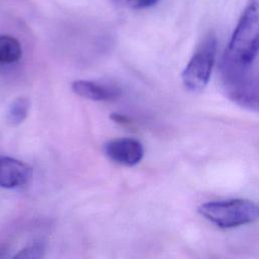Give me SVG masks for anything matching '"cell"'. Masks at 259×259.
I'll use <instances>...</instances> for the list:
<instances>
[{"instance_id": "cell-1", "label": "cell", "mask_w": 259, "mask_h": 259, "mask_svg": "<svg viewBox=\"0 0 259 259\" xmlns=\"http://www.w3.org/2000/svg\"><path fill=\"white\" fill-rule=\"evenodd\" d=\"M220 80L222 90L232 102L259 113V75L250 70V65L224 55L220 64Z\"/></svg>"}, {"instance_id": "cell-2", "label": "cell", "mask_w": 259, "mask_h": 259, "mask_svg": "<svg viewBox=\"0 0 259 259\" xmlns=\"http://www.w3.org/2000/svg\"><path fill=\"white\" fill-rule=\"evenodd\" d=\"M259 53V0H249L231 36L225 55L251 65Z\"/></svg>"}, {"instance_id": "cell-3", "label": "cell", "mask_w": 259, "mask_h": 259, "mask_svg": "<svg viewBox=\"0 0 259 259\" xmlns=\"http://www.w3.org/2000/svg\"><path fill=\"white\" fill-rule=\"evenodd\" d=\"M205 220L222 229H233L259 221V203L246 198L213 200L197 208Z\"/></svg>"}, {"instance_id": "cell-4", "label": "cell", "mask_w": 259, "mask_h": 259, "mask_svg": "<svg viewBox=\"0 0 259 259\" xmlns=\"http://www.w3.org/2000/svg\"><path fill=\"white\" fill-rule=\"evenodd\" d=\"M215 54L217 38L208 35L199 45L182 71V82L187 90L199 92L205 88L214 65Z\"/></svg>"}, {"instance_id": "cell-5", "label": "cell", "mask_w": 259, "mask_h": 259, "mask_svg": "<svg viewBox=\"0 0 259 259\" xmlns=\"http://www.w3.org/2000/svg\"><path fill=\"white\" fill-rule=\"evenodd\" d=\"M103 151L111 161L123 166H135L144 157L143 145L131 138L111 140L104 144Z\"/></svg>"}, {"instance_id": "cell-6", "label": "cell", "mask_w": 259, "mask_h": 259, "mask_svg": "<svg viewBox=\"0 0 259 259\" xmlns=\"http://www.w3.org/2000/svg\"><path fill=\"white\" fill-rule=\"evenodd\" d=\"M31 176L32 170L24 162L0 156V187L11 189L24 186Z\"/></svg>"}, {"instance_id": "cell-7", "label": "cell", "mask_w": 259, "mask_h": 259, "mask_svg": "<svg viewBox=\"0 0 259 259\" xmlns=\"http://www.w3.org/2000/svg\"><path fill=\"white\" fill-rule=\"evenodd\" d=\"M72 90L77 95L93 101H111L121 95V89L114 85L88 80L74 81L72 83Z\"/></svg>"}, {"instance_id": "cell-8", "label": "cell", "mask_w": 259, "mask_h": 259, "mask_svg": "<svg viewBox=\"0 0 259 259\" xmlns=\"http://www.w3.org/2000/svg\"><path fill=\"white\" fill-rule=\"evenodd\" d=\"M22 55L21 45L15 37L0 34V63L12 64L17 62Z\"/></svg>"}, {"instance_id": "cell-9", "label": "cell", "mask_w": 259, "mask_h": 259, "mask_svg": "<svg viewBox=\"0 0 259 259\" xmlns=\"http://www.w3.org/2000/svg\"><path fill=\"white\" fill-rule=\"evenodd\" d=\"M30 107L29 99L26 97H18L14 99L7 110V120L12 125L20 124L28 115Z\"/></svg>"}, {"instance_id": "cell-10", "label": "cell", "mask_w": 259, "mask_h": 259, "mask_svg": "<svg viewBox=\"0 0 259 259\" xmlns=\"http://www.w3.org/2000/svg\"><path fill=\"white\" fill-rule=\"evenodd\" d=\"M44 253H45V244H44V242L37 240V241L31 243L30 245L26 246L22 250H20L14 256V258L36 259V258H41L44 256Z\"/></svg>"}, {"instance_id": "cell-11", "label": "cell", "mask_w": 259, "mask_h": 259, "mask_svg": "<svg viewBox=\"0 0 259 259\" xmlns=\"http://www.w3.org/2000/svg\"><path fill=\"white\" fill-rule=\"evenodd\" d=\"M159 0H113V2L124 8L143 9L155 5Z\"/></svg>"}, {"instance_id": "cell-12", "label": "cell", "mask_w": 259, "mask_h": 259, "mask_svg": "<svg viewBox=\"0 0 259 259\" xmlns=\"http://www.w3.org/2000/svg\"><path fill=\"white\" fill-rule=\"evenodd\" d=\"M110 118L115 121V122H118V123H122V124H126L130 122V118L125 115H122V114H119V113H112L110 115Z\"/></svg>"}]
</instances>
